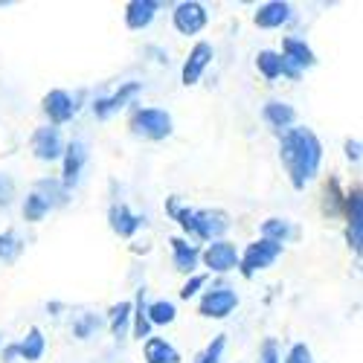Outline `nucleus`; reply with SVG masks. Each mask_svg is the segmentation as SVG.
<instances>
[{
    "label": "nucleus",
    "instance_id": "obj_4",
    "mask_svg": "<svg viewBox=\"0 0 363 363\" xmlns=\"http://www.w3.org/2000/svg\"><path fill=\"white\" fill-rule=\"evenodd\" d=\"M282 245H277V241H267V238H256L250 241V245L245 247V253L238 256V274L245 279H253L256 274H262V270H267L270 264H277V259L282 256Z\"/></svg>",
    "mask_w": 363,
    "mask_h": 363
},
{
    "label": "nucleus",
    "instance_id": "obj_8",
    "mask_svg": "<svg viewBox=\"0 0 363 363\" xmlns=\"http://www.w3.org/2000/svg\"><path fill=\"white\" fill-rule=\"evenodd\" d=\"M29 145H33V155L41 160V163H55L62 160L65 155V137H62V128L55 125H41L33 131V137H29Z\"/></svg>",
    "mask_w": 363,
    "mask_h": 363
},
{
    "label": "nucleus",
    "instance_id": "obj_23",
    "mask_svg": "<svg viewBox=\"0 0 363 363\" xmlns=\"http://www.w3.org/2000/svg\"><path fill=\"white\" fill-rule=\"evenodd\" d=\"M108 328L116 340H123L131 328V302H116L108 314Z\"/></svg>",
    "mask_w": 363,
    "mask_h": 363
},
{
    "label": "nucleus",
    "instance_id": "obj_5",
    "mask_svg": "<svg viewBox=\"0 0 363 363\" xmlns=\"http://www.w3.org/2000/svg\"><path fill=\"white\" fill-rule=\"evenodd\" d=\"M238 308V294L227 285H216L201 294L198 299V314L206 320H227Z\"/></svg>",
    "mask_w": 363,
    "mask_h": 363
},
{
    "label": "nucleus",
    "instance_id": "obj_35",
    "mask_svg": "<svg viewBox=\"0 0 363 363\" xmlns=\"http://www.w3.org/2000/svg\"><path fill=\"white\" fill-rule=\"evenodd\" d=\"M285 363H314L311 349H308L306 343H294V346L288 349V354H285Z\"/></svg>",
    "mask_w": 363,
    "mask_h": 363
},
{
    "label": "nucleus",
    "instance_id": "obj_30",
    "mask_svg": "<svg viewBox=\"0 0 363 363\" xmlns=\"http://www.w3.org/2000/svg\"><path fill=\"white\" fill-rule=\"evenodd\" d=\"M343 192H340V180L337 177H331L328 180V186H325V203H323V209L328 216H340L343 213Z\"/></svg>",
    "mask_w": 363,
    "mask_h": 363
},
{
    "label": "nucleus",
    "instance_id": "obj_19",
    "mask_svg": "<svg viewBox=\"0 0 363 363\" xmlns=\"http://www.w3.org/2000/svg\"><path fill=\"white\" fill-rule=\"evenodd\" d=\"M282 55L288 58L291 65H296L302 73L306 70H311L314 65H317V55H314V50L302 41V38H294V35H288L285 41H282Z\"/></svg>",
    "mask_w": 363,
    "mask_h": 363
},
{
    "label": "nucleus",
    "instance_id": "obj_17",
    "mask_svg": "<svg viewBox=\"0 0 363 363\" xmlns=\"http://www.w3.org/2000/svg\"><path fill=\"white\" fill-rule=\"evenodd\" d=\"M157 12H160L157 0H131V4H125V26L134 29V33H143L157 18Z\"/></svg>",
    "mask_w": 363,
    "mask_h": 363
},
{
    "label": "nucleus",
    "instance_id": "obj_3",
    "mask_svg": "<svg viewBox=\"0 0 363 363\" xmlns=\"http://www.w3.org/2000/svg\"><path fill=\"white\" fill-rule=\"evenodd\" d=\"M128 128L134 137L140 140H151V143H160L166 137H172L174 123H172V113L166 108H134L128 116Z\"/></svg>",
    "mask_w": 363,
    "mask_h": 363
},
{
    "label": "nucleus",
    "instance_id": "obj_28",
    "mask_svg": "<svg viewBox=\"0 0 363 363\" xmlns=\"http://www.w3.org/2000/svg\"><path fill=\"white\" fill-rule=\"evenodd\" d=\"M21 253H23V238H21L15 230L0 233V262L12 264V262H18Z\"/></svg>",
    "mask_w": 363,
    "mask_h": 363
},
{
    "label": "nucleus",
    "instance_id": "obj_7",
    "mask_svg": "<svg viewBox=\"0 0 363 363\" xmlns=\"http://www.w3.org/2000/svg\"><path fill=\"white\" fill-rule=\"evenodd\" d=\"M238 256H241V250L227 238L209 241V245L201 250V262L206 264L209 274H230V270L238 267Z\"/></svg>",
    "mask_w": 363,
    "mask_h": 363
},
{
    "label": "nucleus",
    "instance_id": "obj_39",
    "mask_svg": "<svg viewBox=\"0 0 363 363\" xmlns=\"http://www.w3.org/2000/svg\"><path fill=\"white\" fill-rule=\"evenodd\" d=\"M0 349H4V340H0Z\"/></svg>",
    "mask_w": 363,
    "mask_h": 363
},
{
    "label": "nucleus",
    "instance_id": "obj_26",
    "mask_svg": "<svg viewBox=\"0 0 363 363\" xmlns=\"http://www.w3.org/2000/svg\"><path fill=\"white\" fill-rule=\"evenodd\" d=\"M256 67L264 76V82H277L282 76V55L277 50H259L256 55Z\"/></svg>",
    "mask_w": 363,
    "mask_h": 363
},
{
    "label": "nucleus",
    "instance_id": "obj_37",
    "mask_svg": "<svg viewBox=\"0 0 363 363\" xmlns=\"http://www.w3.org/2000/svg\"><path fill=\"white\" fill-rule=\"evenodd\" d=\"M343 148H346V157L352 163H360V140H346Z\"/></svg>",
    "mask_w": 363,
    "mask_h": 363
},
{
    "label": "nucleus",
    "instance_id": "obj_36",
    "mask_svg": "<svg viewBox=\"0 0 363 363\" xmlns=\"http://www.w3.org/2000/svg\"><path fill=\"white\" fill-rule=\"evenodd\" d=\"M262 363H282V357H279V343H277L274 337H267V340L262 343Z\"/></svg>",
    "mask_w": 363,
    "mask_h": 363
},
{
    "label": "nucleus",
    "instance_id": "obj_1",
    "mask_svg": "<svg viewBox=\"0 0 363 363\" xmlns=\"http://www.w3.org/2000/svg\"><path fill=\"white\" fill-rule=\"evenodd\" d=\"M279 160L288 172V180L296 192L306 189L320 174L323 163V143L320 137L306 125H291L279 134Z\"/></svg>",
    "mask_w": 363,
    "mask_h": 363
},
{
    "label": "nucleus",
    "instance_id": "obj_27",
    "mask_svg": "<svg viewBox=\"0 0 363 363\" xmlns=\"http://www.w3.org/2000/svg\"><path fill=\"white\" fill-rule=\"evenodd\" d=\"M33 192H38L50 206H62V203H67V198H70V192H67L62 184H58V180H50V177L38 180Z\"/></svg>",
    "mask_w": 363,
    "mask_h": 363
},
{
    "label": "nucleus",
    "instance_id": "obj_15",
    "mask_svg": "<svg viewBox=\"0 0 363 363\" xmlns=\"http://www.w3.org/2000/svg\"><path fill=\"white\" fill-rule=\"evenodd\" d=\"M169 245H172V264H174V270L192 277L195 267H198V262H201V247L195 245V241L180 238V235H172Z\"/></svg>",
    "mask_w": 363,
    "mask_h": 363
},
{
    "label": "nucleus",
    "instance_id": "obj_20",
    "mask_svg": "<svg viewBox=\"0 0 363 363\" xmlns=\"http://www.w3.org/2000/svg\"><path fill=\"white\" fill-rule=\"evenodd\" d=\"M145 363H180V352L166 337H148L143 340Z\"/></svg>",
    "mask_w": 363,
    "mask_h": 363
},
{
    "label": "nucleus",
    "instance_id": "obj_38",
    "mask_svg": "<svg viewBox=\"0 0 363 363\" xmlns=\"http://www.w3.org/2000/svg\"><path fill=\"white\" fill-rule=\"evenodd\" d=\"M0 357H4V363H15L18 360V343H6L0 349Z\"/></svg>",
    "mask_w": 363,
    "mask_h": 363
},
{
    "label": "nucleus",
    "instance_id": "obj_11",
    "mask_svg": "<svg viewBox=\"0 0 363 363\" xmlns=\"http://www.w3.org/2000/svg\"><path fill=\"white\" fill-rule=\"evenodd\" d=\"M62 163H65V169H62V180H58V184H62V186L70 192L73 186H79L82 172H84V166H87V145H84L82 140H70V143L65 145Z\"/></svg>",
    "mask_w": 363,
    "mask_h": 363
},
{
    "label": "nucleus",
    "instance_id": "obj_14",
    "mask_svg": "<svg viewBox=\"0 0 363 363\" xmlns=\"http://www.w3.org/2000/svg\"><path fill=\"white\" fill-rule=\"evenodd\" d=\"M108 224H111V230L119 238H131V235L140 233V227L145 224V218L137 216L128 203L119 201V203H111V209H108Z\"/></svg>",
    "mask_w": 363,
    "mask_h": 363
},
{
    "label": "nucleus",
    "instance_id": "obj_12",
    "mask_svg": "<svg viewBox=\"0 0 363 363\" xmlns=\"http://www.w3.org/2000/svg\"><path fill=\"white\" fill-rule=\"evenodd\" d=\"M140 90H143L140 82H125V84H119V90H113L111 96H96L94 99V116L96 119H111L116 111H123Z\"/></svg>",
    "mask_w": 363,
    "mask_h": 363
},
{
    "label": "nucleus",
    "instance_id": "obj_24",
    "mask_svg": "<svg viewBox=\"0 0 363 363\" xmlns=\"http://www.w3.org/2000/svg\"><path fill=\"white\" fill-rule=\"evenodd\" d=\"M294 235H296V230L288 218H267L262 224V238L277 241V245H282V247H285V241H291Z\"/></svg>",
    "mask_w": 363,
    "mask_h": 363
},
{
    "label": "nucleus",
    "instance_id": "obj_9",
    "mask_svg": "<svg viewBox=\"0 0 363 363\" xmlns=\"http://www.w3.org/2000/svg\"><path fill=\"white\" fill-rule=\"evenodd\" d=\"M172 23L180 35H198L201 29L209 23V12L203 4L198 0H184V4H177L174 12H172Z\"/></svg>",
    "mask_w": 363,
    "mask_h": 363
},
{
    "label": "nucleus",
    "instance_id": "obj_31",
    "mask_svg": "<svg viewBox=\"0 0 363 363\" xmlns=\"http://www.w3.org/2000/svg\"><path fill=\"white\" fill-rule=\"evenodd\" d=\"M224 349H227V335H216L213 340H209V346L195 357V363H221Z\"/></svg>",
    "mask_w": 363,
    "mask_h": 363
},
{
    "label": "nucleus",
    "instance_id": "obj_18",
    "mask_svg": "<svg viewBox=\"0 0 363 363\" xmlns=\"http://www.w3.org/2000/svg\"><path fill=\"white\" fill-rule=\"evenodd\" d=\"M262 119H264L270 128H277V131L282 134V131H288V128L296 123V111H294V105H288V102H282V99H270V102H264V108H262Z\"/></svg>",
    "mask_w": 363,
    "mask_h": 363
},
{
    "label": "nucleus",
    "instance_id": "obj_13",
    "mask_svg": "<svg viewBox=\"0 0 363 363\" xmlns=\"http://www.w3.org/2000/svg\"><path fill=\"white\" fill-rule=\"evenodd\" d=\"M213 55H216L213 44H209V41H198V44L189 50V58L184 62V70H180V82H184L186 87L198 84L201 76H203V70L213 65Z\"/></svg>",
    "mask_w": 363,
    "mask_h": 363
},
{
    "label": "nucleus",
    "instance_id": "obj_25",
    "mask_svg": "<svg viewBox=\"0 0 363 363\" xmlns=\"http://www.w3.org/2000/svg\"><path fill=\"white\" fill-rule=\"evenodd\" d=\"M145 317H148L151 325H172L177 320V308L169 299H155V302H148Z\"/></svg>",
    "mask_w": 363,
    "mask_h": 363
},
{
    "label": "nucleus",
    "instance_id": "obj_22",
    "mask_svg": "<svg viewBox=\"0 0 363 363\" xmlns=\"http://www.w3.org/2000/svg\"><path fill=\"white\" fill-rule=\"evenodd\" d=\"M44 352H47V340H44V335H41V328L33 325V328H29L26 335H23V340H18V357L26 360V363H35V360L44 357Z\"/></svg>",
    "mask_w": 363,
    "mask_h": 363
},
{
    "label": "nucleus",
    "instance_id": "obj_32",
    "mask_svg": "<svg viewBox=\"0 0 363 363\" xmlns=\"http://www.w3.org/2000/svg\"><path fill=\"white\" fill-rule=\"evenodd\" d=\"M15 195H18L15 177L4 172V174H0V209H9V206H12V201H15Z\"/></svg>",
    "mask_w": 363,
    "mask_h": 363
},
{
    "label": "nucleus",
    "instance_id": "obj_34",
    "mask_svg": "<svg viewBox=\"0 0 363 363\" xmlns=\"http://www.w3.org/2000/svg\"><path fill=\"white\" fill-rule=\"evenodd\" d=\"M203 285H206V277H203V274H192V277L184 282V288H180V299H192V296H198Z\"/></svg>",
    "mask_w": 363,
    "mask_h": 363
},
{
    "label": "nucleus",
    "instance_id": "obj_2",
    "mask_svg": "<svg viewBox=\"0 0 363 363\" xmlns=\"http://www.w3.org/2000/svg\"><path fill=\"white\" fill-rule=\"evenodd\" d=\"M166 213L189 235V241H206L209 245V241H218L230 227V216L221 209H189L180 203L177 195L166 198Z\"/></svg>",
    "mask_w": 363,
    "mask_h": 363
},
{
    "label": "nucleus",
    "instance_id": "obj_29",
    "mask_svg": "<svg viewBox=\"0 0 363 363\" xmlns=\"http://www.w3.org/2000/svg\"><path fill=\"white\" fill-rule=\"evenodd\" d=\"M50 209H52V206H50L38 192H29L26 201H23V218L33 221V224H35V221H44V218L50 216Z\"/></svg>",
    "mask_w": 363,
    "mask_h": 363
},
{
    "label": "nucleus",
    "instance_id": "obj_33",
    "mask_svg": "<svg viewBox=\"0 0 363 363\" xmlns=\"http://www.w3.org/2000/svg\"><path fill=\"white\" fill-rule=\"evenodd\" d=\"M94 328H99V317H96V314H82V317L76 320V325H73V331H76L79 340H87L90 335H94Z\"/></svg>",
    "mask_w": 363,
    "mask_h": 363
},
{
    "label": "nucleus",
    "instance_id": "obj_10",
    "mask_svg": "<svg viewBox=\"0 0 363 363\" xmlns=\"http://www.w3.org/2000/svg\"><path fill=\"white\" fill-rule=\"evenodd\" d=\"M41 111H44V116L50 119V125H65V123H70V119L76 116V111H79V105H76V99L67 94V90H62V87H55V90H50V94L41 99Z\"/></svg>",
    "mask_w": 363,
    "mask_h": 363
},
{
    "label": "nucleus",
    "instance_id": "obj_16",
    "mask_svg": "<svg viewBox=\"0 0 363 363\" xmlns=\"http://www.w3.org/2000/svg\"><path fill=\"white\" fill-rule=\"evenodd\" d=\"M294 18V9L291 4H282V0H267V4H262L253 15V23L259 29H279L285 26L288 21Z\"/></svg>",
    "mask_w": 363,
    "mask_h": 363
},
{
    "label": "nucleus",
    "instance_id": "obj_6",
    "mask_svg": "<svg viewBox=\"0 0 363 363\" xmlns=\"http://www.w3.org/2000/svg\"><path fill=\"white\" fill-rule=\"evenodd\" d=\"M340 216L346 218V245L352 247L354 256H360V247H363V198H360V186L346 192Z\"/></svg>",
    "mask_w": 363,
    "mask_h": 363
},
{
    "label": "nucleus",
    "instance_id": "obj_21",
    "mask_svg": "<svg viewBox=\"0 0 363 363\" xmlns=\"http://www.w3.org/2000/svg\"><path fill=\"white\" fill-rule=\"evenodd\" d=\"M145 296H148V291L140 288L137 291V299L131 302V335L137 340H148L151 337V323L145 317V308H148V299Z\"/></svg>",
    "mask_w": 363,
    "mask_h": 363
}]
</instances>
